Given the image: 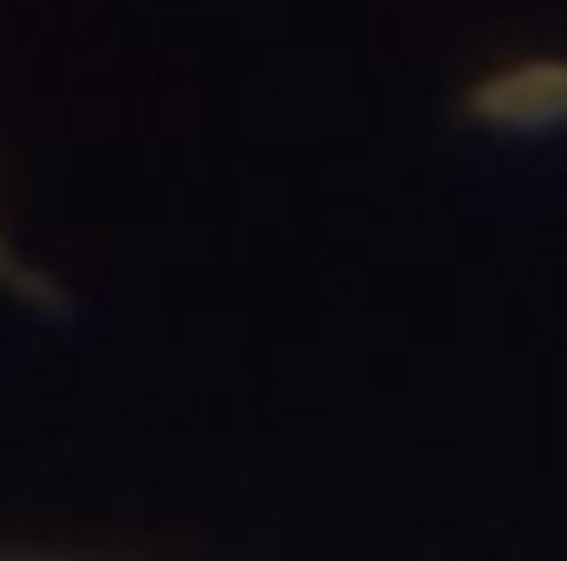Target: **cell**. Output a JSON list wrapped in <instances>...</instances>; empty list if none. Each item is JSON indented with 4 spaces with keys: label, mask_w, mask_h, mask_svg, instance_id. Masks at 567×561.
Masks as SVG:
<instances>
[{
    "label": "cell",
    "mask_w": 567,
    "mask_h": 561,
    "mask_svg": "<svg viewBox=\"0 0 567 561\" xmlns=\"http://www.w3.org/2000/svg\"><path fill=\"white\" fill-rule=\"evenodd\" d=\"M468 113L475 120H495V126H548L567 120V67L561 60H535V67H515V73H495L468 93Z\"/></svg>",
    "instance_id": "cell-1"
}]
</instances>
